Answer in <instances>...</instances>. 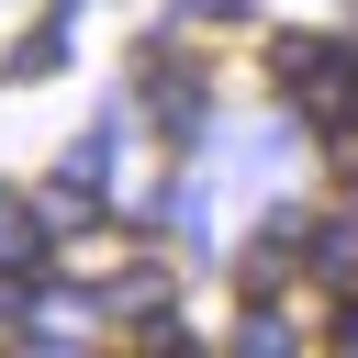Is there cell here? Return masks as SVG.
Wrapping results in <instances>:
<instances>
[{"instance_id":"cell-1","label":"cell","mask_w":358,"mask_h":358,"mask_svg":"<svg viewBox=\"0 0 358 358\" xmlns=\"http://www.w3.org/2000/svg\"><path fill=\"white\" fill-rule=\"evenodd\" d=\"M145 101H157V123H190L201 112V67L190 56H145Z\"/></svg>"}]
</instances>
